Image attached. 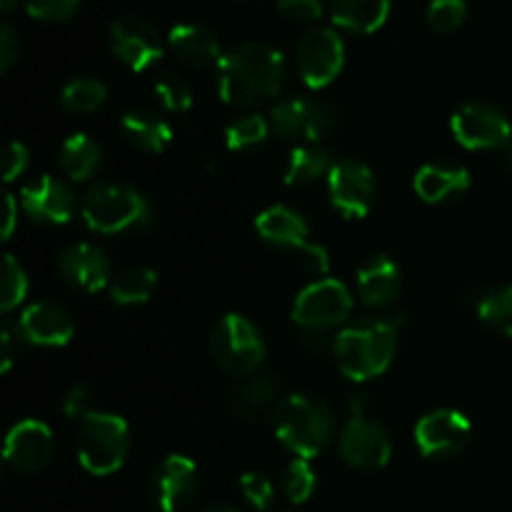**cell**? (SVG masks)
I'll return each mask as SVG.
<instances>
[{"label": "cell", "instance_id": "f546056e", "mask_svg": "<svg viewBox=\"0 0 512 512\" xmlns=\"http://www.w3.org/2000/svg\"><path fill=\"white\" fill-rule=\"evenodd\" d=\"M270 130H273V125H270V120L263 118V115H240V118H235L233 123L225 128V145H228V150H233V153H243V150L263 145L265 140H268Z\"/></svg>", "mask_w": 512, "mask_h": 512}, {"label": "cell", "instance_id": "f35d334b", "mask_svg": "<svg viewBox=\"0 0 512 512\" xmlns=\"http://www.w3.org/2000/svg\"><path fill=\"white\" fill-rule=\"evenodd\" d=\"M278 10L298 25H313L323 18L325 5L323 0H278Z\"/></svg>", "mask_w": 512, "mask_h": 512}, {"label": "cell", "instance_id": "7bdbcfd3", "mask_svg": "<svg viewBox=\"0 0 512 512\" xmlns=\"http://www.w3.org/2000/svg\"><path fill=\"white\" fill-rule=\"evenodd\" d=\"M18 58H20L18 33L13 30V25L3 23L0 25V70H3V73H8Z\"/></svg>", "mask_w": 512, "mask_h": 512}, {"label": "cell", "instance_id": "8992f818", "mask_svg": "<svg viewBox=\"0 0 512 512\" xmlns=\"http://www.w3.org/2000/svg\"><path fill=\"white\" fill-rule=\"evenodd\" d=\"M210 353L225 373L253 378L265 363L263 335L248 318L228 313L210 330Z\"/></svg>", "mask_w": 512, "mask_h": 512}, {"label": "cell", "instance_id": "f6af8a7d", "mask_svg": "<svg viewBox=\"0 0 512 512\" xmlns=\"http://www.w3.org/2000/svg\"><path fill=\"white\" fill-rule=\"evenodd\" d=\"M15 218H18V200L13 195H5V225H3V238L8 240L15 230Z\"/></svg>", "mask_w": 512, "mask_h": 512}, {"label": "cell", "instance_id": "d6986e66", "mask_svg": "<svg viewBox=\"0 0 512 512\" xmlns=\"http://www.w3.org/2000/svg\"><path fill=\"white\" fill-rule=\"evenodd\" d=\"M60 273L65 283L80 293H98L105 285L113 283V265L108 255L90 243H78L60 255Z\"/></svg>", "mask_w": 512, "mask_h": 512}, {"label": "cell", "instance_id": "d6a6232c", "mask_svg": "<svg viewBox=\"0 0 512 512\" xmlns=\"http://www.w3.org/2000/svg\"><path fill=\"white\" fill-rule=\"evenodd\" d=\"M315 488H318V478H315V470L310 465V460L305 458H293L288 463L283 473V493L290 503L300 505L308 503L313 498Z\"/></svg>", "mask_w": 512, "mask_h": 512}, {"label": "cell", "instance_id": "ee69618b", "mask_svg": "<svg viewBox=\"0 0 512 512\" xmlns=\"http://www.w3.org/2000/svg\"><path fill=\"white\" fill-rule=\"evenodd\" d=\"M13 358V335H10L8 330H3V335H0V373H8V370L13 368Z\"/></svg>", "mask_w": 512, "mask_h": 512}, {"label": "cell", "instance_id": "5bb4252c", "mask_svg": "<svg viewBox=\"0 0 512 512\" xmlns=\"http://www.w3.org/2000/svg\"><path fill=\"white\" fill-rule=\"evenodd\" d=\"M340 455L355 470H380L393 458V440L368 415H353L340 433Z\"/></svg>", "mask_w": 512, "mask_h": 512}, {"label": "cell", "instance_id": "484cf974", "mask_svg": "<svg viewBox=\"0 0 512 512\" xmlns=\"http://www.w3.org/2000/svg\"><path fill=\"white\" fill-rule=\"evenodd\" d=\"M228 408L235 418L260 420L278 408V383L273 378H250L230 393Z\"/></svg>", "mask_w": 512, "mask_h": 512}, {"label": "cell", "instance_id": "1f68e13d", "mask_svg": "<svg viewBox=\"0 0 512 512\" xmlns=\"http://www.w3.org/2000/svg\"><path fill=\"white\" fill-rule=\"evenodd\" d=\"M478 318L495 333L512 338V285L483 295L478 303Z\"/></svg>", "mask_w": 512, "mask_h": 512}, {"label": "cell", "instance_id": "83f0119b", "mask_svg": "<svg viewBox=\"0 0 512 512\" xmlns=\"http://www.w3.org/2000/svg\"><path fill=\"white\" fill-rule=\"evenodd\" d=\"M103 150L90 135L75 133L60 148V168L70 180H88L98 173Z\"/></svg>", "mask_w": 512, "mask_h": 512}, {"label": "cell", "instance_id": "e575fe53", "mask_svg": "<svg viewBox=\"0 0 512 512\" xmlns=\"http://www.w3.org/2000/svg\"><path fill=\"white\" fill-rule=\"evenodd\" d=\"M28 275H25L23 265L13 258V255H5L3 260V288H0V310L10 313V310L18 308L20 303L28 295Z\"/></svg>", "mask_w": 512, "mask_h": 512}, {"label": "cell", "instance_id": "30bf717a", "mask_svg": "<svg viewBox=\"0 0 512 512\" xmlns=\"http://www.w3.org/2000/svg\"><path fill=\"white\" fill-rule=\"evenodd\" d=\"M108 40L115 58L135 73H143L163 58V38H160L158 28L140 15L115 18L110 23Z\"/></svg>", "mask_w": 512, "mask_h": 512}, {"label": "cell", "instance_id": "bcb514c9", "mask_svg": "<svg viewBox=\"0 0 512 512\" xmlns=\"http://www.w3.org/2000/svg\"><path fill=\"white\" fill-rule=\"evenodd\" d=\"M18 5H20V0H0V10H3V13H13Z\"/></svg>", "mask_w": 512, "mask_h": 512}, {"label": "cell", "instance_id": "cb8c5ba5", "mask_svg": "<svg viewBox=\"0 0 512 512\" xmlns=\"http://www.w3.org/2000/svg\"><path fill=\"white\" fill-rule=\"evenodd\" d=\"M393 0H330V18L348 33H375L388 20Z\"/></svg>", "mask_w": 512, "mask_h": 512}, {"label": "cell", "instance_id": "e0dca14e", "mask_svg": "<svg viewBox=\"0 0 512 512\" xmlns=\"http://www.w3.org/2000/svg\"><path fill=\"white\" fill-rule=\"evenodd\" d=\"M53 433L40 420H20L5 438L3 458L15 473H38L53 458Z\"/></svg>", "mask_w": 512, "mask_h": 512}, {"label": "cell", "instance_id": "9c48e42d", "mask_svg": "<svg viewBox=\"0 0 512 512\" xmlns=\"http://www.w3.org/2000/svg\"><path fill=\"white\" fill-rule=\"evenodd\" d=\"M298 73L310 90H323L333 83L345 65V43L333 28H308L295 50Z\"/></svg>", "mask_w": 512, "mask_h": 512}, {"label": "cell", "instance_id": "8fae6325", "mask_svg": "<svg viewBox=\"0 0 512 512\" xmlns=\"http://www.w3.org/2000/svg\"><path fill=\"white\" fill-rule=\"evenodd\" d=\"M338 123V113L328 103L310 98H288L270 113V125L278 135L303 143H320Z\"/></svg>", "mask_w": 512, "mask_h": 512}, {"label": "cell", "instance_id": "277c9868", "mask_svg": "<svg viewBox=\"0 0 512 512\" xmlns=\"http://www.w3.org/2000/svg\"><path fill=\"white\" fill-rule=\"evenodd\" d=\"M80 215L93 233L115 235L148 223L150 203L130 185L103 183L85 193Z\"/></svg>", "mask_w": 512, "mask_h": 512}, {"label": "cell", "instance_id": "5b68a950", "mask_svg": "<svg viewBox=\"0 0 512 512\" xmlns=\"http://www.w3.org/2000/svg\"><path fill=\"white\" fill-rule=\"evenodd\" d=\"M130 453V428L120 415L93 410L80 420L78 460L88 473L113 475Z\"/></svg>", "mask_w": 512, "mask_h": 512}, {"label": "cell", "instance_id": "603a6c76", "mask_svg": "<svg viewBox=\"0 0 512 512\" xmlns=\"http://www.w3.org/2000/svg\"><path fill=\"white\" fill-rule=\"evenodd\" d=\"M255 230L270 245L290 250H303L310 243V228L298 210L288 205H270L255 218Z\"/></svg>", "mask_w": 512, "mask_h": 512}, {"label": "cell", "instance_id": "60d3db41", "mask_svg": "<svg viewBox=\"0 0 512 512\" xmlns=\"http://www.w3.org/2000/svg\"><path fill=\"white\" fill-rule=\"evenodd\" d=\"M298 253H300V265H303L305 273L313 275V278H318V280H323L325 275H328L330 255L323 245L308 243L303 250H298Z\"/></svg>", "mask_w": 512, "mask_h": 512}, {"label": "cell", "instance_id": "7a4b0ae2", "mask_svg": "<svg viewBox=\"0 0 512 512\" xmlns=\"http://www.w3.org/2000/svg\"><path fill=\"white\" fill-rule=\"evenodd\" d=\"M398 330L400 320H363L340 330L333 340L340 373L355 383L383 375L398 350Z\"/></svg>", "mask_w": 512, "mask_h": 512}, {"label": "cell", "instance_id": "d590c367", "mask_svg": "<svg viewBox=\"0 0 512 512\" xmlns=\"http://www.w3.org/2000/svg\"><path fill=\"white\" fill-rule=\"evenodd\" d=\"M468 18L465 0H430L428 23L438 33H455Z\"/></svg>", "mask_w": 512, "mask_h": 512}, {"label": "cell", "instance_id": "9a60e30c", "mask_svg": "<svg viewBox=\"0 0 512 512\" xmlns=\"http://www.w3.org/2000/svg\"><path fill=\"white\" fill-rule=\"evenodd\" d=\"M198 493V468L185 455H168L150 475V500L160 512H180Z\"/></svg>", "mask_w": 512, "mask_h": 512}, {"label": "cell", "instance_id": "6da1fadb", "mask_svg": "<svg viewBox=\"0 0 512 512\" xmlns=\"http://www.w3.org/2000/svg\"><path fill=\"white\" fill-rule=\"evenodd\" d=\"M285 58L278 48L258 40L233 45L218 63V93L235 108H258L280 93Z\"/></svg>", "mask_w": 512, "mask_h": 512}, {"label": "cell", "instance_id": "c3c4849f", "mask_svg": "<svg viewBox=\"0 0 512 512\" xmlns=\"http://www.w3.org/2000/svg\"><path fill=\"white\" fill-rule=\"evenodd\" d=\"M203 512H240V510L228 508V505H210V508H205Z\"/></svg>", "mask_w": 512, "mask_h": 512}, {"label": "cell", "instance_id": "ffe728a7", "mask_svg": "<svg viewBox=\"0 0 512 512\" xmlns=\"http://www.w3.org/2000/svg\"><path fill=\"white\" fill-rule=\"evenodd\" d=\"M168 45L180 63L195 70L213 68V65L218 68L220 58H223L218 35L208 25L200 23L173 25V30L168 33Z\"/></svg>", "mask_w": 512, "mask_h": 512}, {"label": "cell", "instance_id": "d4e9b609", "mask_svg": "<svg viewBox=\"0 0 512 512\" xmlns=\"http://www.w3.org/2000/svg\"><path fill=\"white\" fill-rule=\"evenodd\" d=\"M120 128H123L125 138L145 153H163L173 143V128L168 120L148 108L128 110L120 120Z\"/></svg>", "mask_w": 512, "mask_h": 512}, {"label": "cell", "instance_id": "4dcf8cb0", "mask_svg": "<svg viewBox=\"0 0 512 512\" xmlns=\"http://www.w3.org/2000/svg\"><path fill=\"white\" fill-rule=\"evenodd\" d=\"M108 100V88L95 78H73L60 93V103L70 113H93Z\"/></svg>", "mask_w": 512, "mask_h": 512}, {"label": "cell", "instance_id": "7402d4cb", "mask_svg": "<svg viewBox=\"0 0 512 512\" xmlns=\"http://www.w3.org/2000/svg\"><path fill=\"white\" fill-rule=\"evenodd\" d=\"M413 190L420 200L430 205L460 198L470 190V173L460 165L428 163L415 173Z\"/></svg>", "mask_w": 512, "mask_h": 512}, {"label": "cell", "instance_id": "7c38bea8", "mask_svg": "<svg viewBox=\"0 0 512 512\" xmlns=\"http://www.w3.org/2000/svg\"><path fill=\"white\" fill-rule=\"evenodd\" d=\"M328 195L345 218H365L378 198L373 170L360 160H340L328 173Z\"/></svg>", "mask_w": 512, "mask_h": 512}, {"label": "cell", "instance_id": "8d00e7d4", "mask_svg": "<svg viewBox=\"0 0 512 512\" xmlns=\"http://www.w3.org/2000/svg\"><path fill=\"white\" fill-rule=\"evenodd\" d=\"M240 490H243L245 500H248L255 510L265 512L275 505V485L270 483L268 475L263 473L240 475Z\"/></svg>", "mask_w": 512, "mask_h": 512}, {"label": "cell", "instance_id": "44dd1931", "mask_svg": "<svg viewBox=\"0 0 512 512\" xmlns=\"http://www.w3.org/2000/svg\"><path fill=\"white\" fill-rule=\"evenodd\" d=\"M403 290V273L388 255H373L358 268V295L370 308H388Z\"/></svg>", "mask_w": 512, "mask_h": 512}, {"label": "cell", "instance_id": "3957f363", "mask_svg": "<svg viewBox=\"0 0 512 512\" xmlns=\"http://www.w3.org/2000/svg\"><path fill=\"white\" fill-rule=\"evenodd\" d=\"M273 428L280 443L295 458H315L328 448L335 435L333 410L315 395L295 393L278 403L273 413Z\"/></svg>", "mask_w": 512, "mask_h": 512}, {"label": "cell", "instance_id": "ac0fdd59", "mask_svg": "<svg viewBox=\"0 0 512 512\" xmlns=\"http://www.w3.org/2000/svg\"><path fill=\"white\" fill-rule=\"evenodd\" d=\"M75 333L73 318L68 310L53 300H40V303L28 305L20 313L18 320V335L30 345H40V348H60L68 345Z\"/></svg>", "mask_w": 512, "mask_h": 512}, {"label": "cell", "instance_id": "4316f807", "mask_svg": "<svg viewBox=\"0 0 512 512\" xmlns=\"http://www.w3.org/2000/svg\"><path fill=\"white\" fill-rule=\"evenodd\" d=\"M333 165L335 163L330 160L328 150L320 148L318 143H303L290 153L288 168H285V183L293 185V188H305V185H313L315 180L328 178Z\"/></svg>", "mask_w": 512, "mask_h": 512}, {"label": "cell", "instance_id": "f1b7e54d", "mask_svg": "<svg viewBox=\"0 0 512 512\" xmlns=\"http://www.w3.org/2000/svg\"><path fill=\"white\" fill-rule=\"evenodd\" d=\"M158 288V273L150 268H128L110 283V298L118 305L148 303Z\"/></svg>", "mask_w": 512, "mask_h": 512}, {"label": "cell", "instance_id": "74e56055", "mask_svg": "<svg viewBox=\"0 0 512 512\" xmlns=\"http://www.w3.org/2000/svg\"><path fill=\"white\" fill-rule=\"evenodd\" d=\"M83 0H23L25 10L43 23H60L75 15Z\"/></svg>", "mask_w": 512, "mask_h": 512}, {"label": "cell", "instance_id": "4fadbf2b", "mask_svg": "<svg viewBox=\"0 0 512 512\" xmlns=\"http://www.w3.org/2000/svg\"><path fill=\"white\" fill-rule=\"evenodd\" d=\"M473 435L468 415L453 408H440L423 415L415 425V445L430 460H448L468 445Z\"/></svg>", "mask_w": 512, "mask_h": 512}, {"label": "cell", "instance_id": "7dc6e473", "mask_svg": "<svg viewBox=\"0 0 512 512\" xmlns=\"http://www.w3.org/2000/svg\"><path fill=\"white\" fill-rule=\"evenodd\" d=\"M503 163H505V168H508L512 173V143H508L503 148Z\"/></svg>", "mask_w": 512, "mask_h": 512}, {"label": "cell", "instance_id": "ab89813d", "mask_svg": "<svg viewBox=\"0 0 512 512\" xmlns=\"http://www.w3.org/2000/svg\"><path fill=\"white\" fill-rule=\"evenodd\" d=\"M63 413L70 420H83L93 413V390L88 385H73L63 398Z\"/></svg>", "mask_w": 512, "mask_h": 512}, {"label": "cell", "instance_id": "836d02e7", "mask_svg": "<svg viewBox=\"0 0 512 512\" xmlns=\"http://www.w3.org/2000/svg\"><path fill=\"white\" fill-rule=\"evenodd\" d=\"M153 90L155 95H158L160 103H163V108L170 110V113H188V110L193 108V90H190V85L185 83L180 75H158Z\"/></svg>", "mask_w": 512, "mask_h": 512}, {"label": "cell", "instance_id": "52a82bcc", "mask_svg": "<svg viewBox=\"0 0 512 512\" xmlns=\"http://www.w3.org/2000/svg\"><path fill=\"white\" fill-rule=\"evenodd\" d=\"M353 313V293L340 280H313L293 303V323L305 333H328Z\"/></svg>", "mask_w": 512, "mask_h": 512}, {"label": "cell", "instance_id": "ba28073f", "mask_svg": "<svg viewBox=\"0 0 512 512\" xmlns=\"http://www.w3.org/2000/svg\"><path fill=\"white\" fill-rule=\"evenodd\" d=\"M450 133L468 150H503L512 143L508 115L493 103L473 100L450 118Z\"/></svg>", "mask_w": 512, "mask_h": 512}, {"label": "cell", "instance_id": "b9f144b4", "mask_svg": "<svg viewBox=\"0 0 512 512\" xmlns=\"http://www.w3.org/2000/svg\"><path fill=\"white\" fill-rule=\"evenodd\" d=\"M30 163V153L23 143H10L8 150H5L3 158V180L5 183H13L18 175L25 173Z\"/></svg>", "mask_w": 512, "mask_h": 512}, {"label": "cell", "instance_id": "2e32d148", "mask_svg": "<svg viewBox=\"0 0 512 512\" xmlns=\"http://www.w3.org/2000/svg\"><path fill=\"white\" fill-rule=\"evenodd\" d=\"M20 208L28 218L40 223L65 225L78 210V198L68 183L55 180L53 175H40L20 190Z\"/></svg>", "mask_w": 512, "mask_h": 512}]
</instances>
